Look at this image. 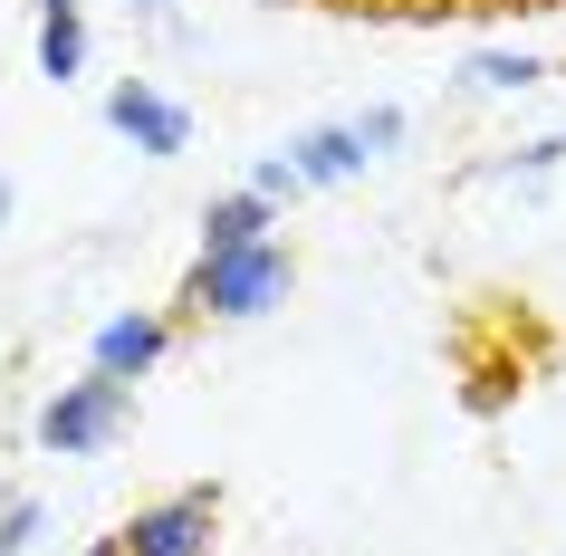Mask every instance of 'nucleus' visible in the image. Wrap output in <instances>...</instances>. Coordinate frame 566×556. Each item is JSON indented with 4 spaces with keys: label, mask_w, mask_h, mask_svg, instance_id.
<instances>
[{
    "label": "nucleus",
    "mask_w": 566,
    "mask_h": 556,
    "mask_svg": "<svg viewBox=\"0 0 566 556\" xmlns=\"http://www.w3.org/2000/svg\"><path fill=\"white\" fill-rule=\"evenodd\" d=\"M211 547H221V490H164L87 556H211Z\"/></svg>",
    "instance_id": "obj_3"
},
{
    "label": "nucleus",
    "mask_w": 566,
    "mask_h": 556,
    "mask_svg": "<svg viewBox=\"0 0 566 556\" xmlns=\"http://www.w3.org/2000/svg\"><path fill=\"white\" fill-rule=\"evenodd\" d=\"M269 231H279V211H269L250 182H231V192H211V202H202L192 250H240V240H269Z\"/></svg>",
    "instance_id": "obj_8"
},
{
    "label": "nucleus",
    "mask_w": 566,
    "mask_h": 556,
    "mask_svg": "<svg viewBox=\"0 0 566 556\" xmlns=\"http://www.w3.org/2000/svg\"><path fill=\"white\" fill-rule=\"evenodd\" d=\"M547 77H557V67L528 59V49H471V59H461V87L471 96H528V87H547Z\"/></svg>",
    "instance_id": "obj_9"
},
{
    "label": "nucleus",
    "mask_w": 566,
    "mask_h": 556,
    "mask_svg": "<svg viewBox=\"0 0 566 556\" xmlns=\"http://www.w3.org/2000/svg\"><path fill=\"white\" fill-rule=\"evenodd\" d=\"M39 537H49V508H39L30 490H10L0 499V556H30Z\"/></svg>",
    "instance_id": "obj_10"
},
{
    "label": "nucleus",
    "mask_w": 566,
    "mask_h": 556,
    "mask_svg": "<svg viewBox=\"0 0 566 556\" xmlns=\"http://www.w3.org/2000/svg\"><path fill=\"white\" fill-rule=\"evenodd\" d=\"M346 125H356V145L375 154V164H385V154L413 135V116H403V106H365V116H346Z\"/></svg>",
    "instance_id": "obj_12"
},
{
    "label": "nucleus",
    "mask_w": 566,
    "mask_h": 556,
    "mask_svg": "<svg viewBox=\"0 0 566 556\" xmlns=\"http://www.w3.org/2000/svg\"><path fill=\"white\" fill-rule=\"evenodd\" d=\"M279 154H289V174H298L307 192H336V182H356L365 164H375V154L356 145V125H346V116H336V125H298Z\"/></svg>",
    "instance_id": "obj_7"
},
{
    "label": "nucleus",
    "mask_w": 566,
    "mask_h": 556,
    "mask_svg": "<svg viewBox=\"0 0 566 556\" xmlns=\"http://www.w3.org/2000/svg\"><path fill=\"white\" fill-rule=\"evenodd\" d=\"M125 422H135V384H106V375H77L59 384L49 403H39V451H59V461H96V451H116Z\"/></svg>",
    "instance_id": "obj_2"
},
{
    "label": "nucleus",
    "mask_w": 566,
    "mask_h": 556,
    "mask_svg": "<svg viewBox=\"0 0 566 556\" xmlns=\"http://www.w3.org/2000/svg\"><path fill=\"white\" fill-rule=\"evenodd\" d=\"M289 289H298V260H289V240H240V250H192V269H182V317L202 326H250L269 317V307H289Z\"/></svg>",
    "instance_id": "obj_1"
},
{
    "label": "nucleus",
    "mask_w": 566,
    "mask_h": 556,
    "mask_svg": "<svg viewBox=\"0 0 566 556\" xmlns=\"http://www.w3.org/2000/svg\"><path fill=\"white\" fill-rule=\"evenodd\" d=\"M106 135L135 145L145 164H174V154H192V106L164 77H116L106 87Z\"/></svg>",
    "instance_id": "obj_4"
},
{
    "label": "nucleus",
    "mask_w": 566,
    "mask_h": 556,
    "mask_svg": "<svg viewBox=\"0 0 566 556\" xmlns=\"http://www.w3.org/2000/svg\"><path fill=\"white\" fill-rule=\"evenodd\" d=\"M10 211H20V192H10V174H0V231H10Z\"/></svg>",
    "instance_id": "obj_15"
},
{
    "label": "nucleus",
    "mask_w": 566,
    "mask_h": 556,
    "mask_svg": "<svg viewBox=\"0 0 566 556\" xmlns=\"http://www.w3.org/2000/svg\"><path fill=\"white\" fill-rule=\"evenodd\" d=\"M164 355H174V317H164V307H116V317H96V336H87V375L145 384Z\"/></svg>",
    "instance_id": "obj_5"
},
{
    "label": "nucleus",
    "mask_w": 566,
    "mask_h": 556,
    "mask_svg": "<svg viewBox=\"0 0 566 556\" xmlns=\"http://www.w3.org/2000/svg\"><path fill=\"white\" fill-rule=\"evenodd\" d=\"M125 10H135V20H145V30H174V39H182V20H174V0H125Z\"/></svg>",
    "instance_id": "obj_14"
},
{
    "label": "nucleus",
    "mask_w": 566,
    "mask_h": 556,
    "mask_svg": "<svg viewBox=\"0 0 566 556\" xmlns=\"http://www.w3.org/2000/svg\"><path fill=\"white\" fill-rule=\"evenodd\" d=\"M240 182H250V192H260L269 211H289V202H298V192H307V182L289 174V154H279V145H269V154H260V164H250V174H240Z\"/></svg>",
    "instance_id": "obj_11"
},
{
    "label": "nucleus",
    "mask_w": 566,
    "mask_h": 556,
    "mask_svg": "<svg viewBox=\"0 0 566 556\" xmlns=\"http://www.w3.org/2000/svg\"><path fill=\"white\" fill-rule=\"evenodd\" d=\"M557 164H566V135H537V145L500 154V164H490V174H500V182H537V174H557Z\"/></svg>",
    "instance_id": "obj_13"
},
{
    "label": "nucleus",
    "mask_w": 566,
    "mask_h": 556,
    "mask_svg": "<svg viewBox=\"0 0 566 556\" xmlns=\"http://www.w3.org/2000/svg\"><path fill=\"white\" fill-rule=\"evenodd\" d=\"M30 59L49 87L87 77V0H30Z\"/></svg>",
    "instance_id": "obj_6"
}]
</instances>
